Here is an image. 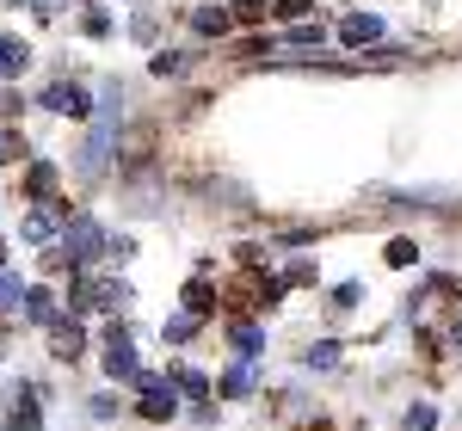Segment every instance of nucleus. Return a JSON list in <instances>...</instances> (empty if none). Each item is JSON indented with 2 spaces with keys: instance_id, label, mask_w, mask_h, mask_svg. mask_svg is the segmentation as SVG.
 Returning <instances> with one entry per match:
<instances>
[{
  "instance_id": "4be33fe9",
  "label": "nucleus",
  "mask_w": 462,
  "mask_h": 431,
  "mask_svg": "<svg viewBox=\"0 0 462 431\" xmlns=\"http://www.w3.org/2000/svg\"><path fill=\"white\" fill-rule=\"evenodd\" d=\"M19 302H25L19 278H6V271H0V315H6V308H19Z\"/></svg>"
},
{
  "instance_id": "0eeeda50",
  "label": "nucleus",
  "mask_w": 462,
  "mask_h": 431,
  "mask_svg": "<svg viewBox=\"0 0 462 431\" xmlns=\"http://www.w3.org/2000/svg\"><path fill=\"white\" fill-rule=\"evenodd\" d=\"M32 69V43H19V37H0V80H13V74Z\"/></svg>"
},
{
  "instance_id": "aec40b11",
  "label": "nucleus",
  "mask_w": 462,
  "mask_h": 431,
  "mask_svg": "<svg viewBox=\"0 0 462 431\" xmlns=\"http://www.w3.org/2000/svg\"><path fill=\"white\" fill-rule=\"evenodd\" d=\"M191 333H198V315H191V308H185V315H173V321H167V339H191Z\"/></svg>"
},
{
  "instance_id": "9b49d317",
  "label": "nucleus",
  "mask_w": 462,
  "mask_h": 431,
  "mask_svg": "<svg viewBox=\"0 0 462 431\" xmlns=\"http://www.w3.org/2000/svg\"><path fill=\"white\" fill-rule=\"evenodd\" d=\"M228 19H235V13H222V6H198V13H191V32L198 37H222Z\"/></svg>"
},
{
  "instance_id": "a878e982",
  "label": "nucleus",
  "mask_w": 462,
  "mask_h": 431,
  "mask_svg": "<svg viewBox=\"0 0 462 431\" xmlns=\"http://www.w3.org/2000/svg\"><path fill=\"white\" fill-rule=\"evenodd\" d=\"M80 32H87V37H106L111 19H106V13H87V19H80Z\"/></svg>"
},
{
  "instance_id": "f257e3e1",
  "label": "nucleus",
  "mask_w": 462,
  "mask_h": 431,
  "mask_svg": "<svg viewBox=\"0 0 462 431\" xmlns=\"http://www.w3.org/2000/svg\"><path fill=\"white\" fill-rule=\"evenodd\" d=\"M117 124H124V93H117V80H111L106 99H99V117H93V130H87V148H80V160H74V173H80V179H99V173L111 167Z\"/></svg>"
},
{
  "instance_id": "dca6fc26",
  "label": "nucleus",
  "mask_w": 462,
  "mask_h": 431,
  "mask_svg": "<svg viewBox=\"0 0 462 431\" xmlns=\"http://www.w3.org/2000/svg\"><path fill=\"white\" fill-rule=\"evenodd\" d=\"M185 308H191L198 321H204V315H210V308H216V302H210V284H204V278H198V284L185 289Z\"/></svg>"
},
{
  "instance_id": "c85d7f7f",
  "label": "nucleus",
  "mask_w": 462,
  "mask_h": 431,
  "mask_svg": "<svg viewBox=\"0 0 462 431\" xmlns=\"http://www.w3.org/2000/svg\"><path fill=\"white\" fill-rule=\"evenodd\" d=\"M0 259H6V247H0Z\"/></svg>"
},
{
  "instance_id": "9d476101",
  "label": "nucleus",
  "mask_w": 462,
  "mask_h": 431,
  "mask_svg": "<svg viewBox=\"0 0 462 431\" xmlns=\"http://www.w3.org/2000/svg\"><path fill=\"white\" fill-rule=\"evenodd\" d=\"M6 419H13L19 431H37V426H43V413H37V395H32V389H19V395H13V413H6Z\"/></svg>"
},
{
  "instance_id": "f8f14e48",
  "label": "nucleus",
  "mask_w": 462,
  "mask_h": 431,
  "mask_svg": "<svg viewBox=\"0 0 462 431\" xmlns=\"http://www.w3.org/2000/svg\"><path fill=\"white\" fill-rule=\"evenodd\" d=\"M25 315H32L37 326H56V296H50V289H25Z\"/></svg>"
},
{
  "instance_id": "bb28decb",
  "label": "nucleus",
  "mask_w": 462,
  "mask_h": 431,
  "mask_svg": "<svg viewBox=\"0 0 462 431\" xmlns=\"http://www.w3.org/2000/svg\"><path fill=\"white\" fill-rule=\"evenodd\" d=\"M309 363H320V370H327V363H339V345H327V339H320L315 352H309Z\"/></svg>"
},
{
  "instance_id": "b1692460",
  "label": "nucleus",
  "mask_w": 462,
  "mask_h": 431,
  "mask_svg": "<svg viewBox=\"0 0 462 431\" xmlns=\"http://www.w3.org/2000/svg\"><path fill=\"white\" fill-rule=\"evenodd\" d=\"M148 69H154V74H161V80H167V74H185V56H173V50H161V56L148 62Z\"/></svg>"
},
{
  "instance_id": "a211bd4d",
  "label": "nucleus",
  "mask_w": 462,
  "mask_h": 431,
  "mask_svg": "<svg viewBox=\"0 0 462 431\" xmlns=\"http://www.w3.org/2000/svg\"><path fill=\"white\" fill-rule=\"evenodd\" d=\"M265 13H272V0H235V19H241V25H259Z\"/></svg>"
},
{
  "instance_id": "20e7f679",
  "label": "nucleus",
  "mask_w": 462,
  "mask_h": 431,
  "mask_svg": "<svg viewBox=\"0 0 462 431\" xmlns=\"http://www.w3.org/2000/svg\"><path fill=\"white\" fill-rule=\"evenodd\" d=\"M106 376H111V382H136V345H130L124 326H111V333H106Z\"/></svg>"
},
{
  "instance_id": "f03ea898",
  "label": "nucleus",
  "mask_w": 462,
  "mask_h": 431,
  "mask_svg": "<svg viewBox=\"0 0 462 431\" xmlns=\"http://www.w3.org/2000/svg\"><path fill=\"white\" fill-rule=\"evenodd\" d=\"M62 265H87V259H99L106 252V234H99V222H87V216H74L69 228H62Z\"/></svg>"
},
{
  "instance_id": "6e6552de",
  "label": "nucleus",
  "mask_w": 462,
  "mask_h": 431,
  "mask_svg": "<svg viewBox=\"0 0 462 431\" xmlns=\"http://www.w3.org/2000/svg\"><path fill=\"white\" fill-rule=\"evenodd\" d=\"M80 352H87V333H80V321H62V315H56V358L74 363Z\"/></svg>"
},
{
  "instance_id": "6ab92c4d",
  "label": "nucleus",
  "mask_w": 462,
  "mask_h": 431,
  "mask_svg": "<svg viewBox=\"0 0 462 431\" xmlns=\"http://www.w3.org/2000/svg\"><path fill=\"white\" fill-rule=\"evenodd\" d=\"M413 259H420V247H413V241H389V265H394V271H407Z\"/></svg>"
},
{
  "instance_id": "4468645a",
  "label": "nucleus",
  "mask_w": 462,
  "mask_h": 431,
  "mask_svg": "<svg viewBox=\"0 0 462 431\" xmlns=\"http://www.w3.org/2000/svg\"><path fill=\"white\" fill-rule=\"evenodd\" d=\"M431 426H438L431 400H413V407H407V419H401V431H431Z\"/></svg>"
},
{
  "instance_id": "393cba45",
  "label": "nucleus",
  "mask_w": 462,
  "mask_h": 431,
  "mask_svg": "<svg viewBox=\"0 0 462 431\" xmlns=\"http://www.w3.org/2000/svg\"><path fill=\"white\" fill-rule=\"evenodd\" d=\"M290 43H302V50H309V43H320V25H309V19H296V32H290Z\"/></svg>"
},
{
  "instance_id": "f3484780",
  "label": "nucleus",
  "mask_w": 462,
  "mask_h": 431,
  "mask_svg": "<svg viewBox=\"0 0 462 431\" xmlns=\"http://www.w3.org/2000/svg\"><path fill=\"white\" fill-rule=\"evenodd\" d=\"M173 389H185L191 400H204V395H210V382H204L198 370H173Z\"/></svg>"
},
{
  "instance_id": "39448f33",
  "label": "nucleus",
  "mask_w": 462,
  "mask_h": 431,
  "mask_svg": "<svg viewBox=\"0 0 462 431\" xmlns=\"http://www.w3.org/2000/svg\"><path fill=\"white\" fill-rule=\"evenodd\" d=\"M37 105L43 111H62V117H87V93H80V87H74V80H56V87H43V99H37Z\"/></svg>"
},
{
  "instance_id": "1a4fd4ad",
  "label": "nucleus",
  "mask_w": 462,
  "mask_h": 431,
  "mask_svg": "<svg viewBox=\"0 0 462 431\" xmlns=\"http://www.w3.org/2000/svg\"><path fill=\"white\" fill-rule=\"evenodd\" d=\"M228 345H235V358H259V345H265V333L253 321H235L228 326Z\"/></svg>"
},
{
  "instance_id": "5701e85b",
  "label": "nucleus",
  "mask_w": 462,
  "mask_h": 431,
  "mask_svg": "<svg viewBox=\"0 0 462 431\" xmlns=\"http://www.w3.org/2000/svg\"><path fill=\"white\" fill-rule=\"evenodd\" d=\"M0 160H25V136L19 130H0Z\"/></svg>"
},
{
  "instance_id": "ddd939ff",
  "label": "nucleus",
  "mask_w": 462,
  "mask_h": 431,
  "mask_svg": "<svg viewBox=\"0 0 462 431\" xmlns=\"http://www.w3.org/2000/svg\"><path fill=\"white\" fill-rule=\"evenodd\" d=\"M56 234V210H32L25 216V241H50Z\"/></svg>"
},
{
  "instance_id": "cd10ccee",
  "label": "nucleus",
  "mask_w": 462,
  "mask_h": 431,
  "mask_svg": "<svg viewBox=\"0 0 462 431\" xmlns=\"http://www.w3.org/2000/svg\"><path fill=\"white\" fill-rule=\"evenodd\" d=\"M32 6H37V13H56V6H62V0H32Z\"/></svg>"
},
{
  "instance_id": "2eb2a0df",
  "label": "nucleus",
  "mask_w": 462,
  "mask_h": 431,
  "mask_svg": "<svg viewBox=\"0 0 462 431\" xmlns=\"http://www.w3.org/2000/svg\"><path fill=\"white\" fill-rule=\"evenodd\" d=\"M25 185H32V197H50V185H56V167H50V160H37L32 173H25Z\"/></svg>"
},
{
  "instance_id": "7ed1b4c3",
  "label": "nucleus",
  "mask_w": 462,
  "mask_h": 431,
  "mask_svg": "<svg viewBox=\"0 0 462 431\" xmlns=\"http://www.w3.org/2000/svg\"><path fill=\"white\" fill-rule=\"evenodd\" d=\"M136 389H143V419H173L179 413L173 376H143V370H136Z\"/></svg>"
},
{
  "instance_id": "412c9836",
  "label": "nucleus",
  "mask_w": 462,
  "mask_h": 431,
  "mask_svg": "<svg viewBox=\"0 0 462 431\" xmlns=\"http://www.w3.org/2000/svg\"><path fill=\"white\" fill-rule=\"evenodd\" d=\"M272 13H278V19H309L315 0H272Z\"/></svg>"
},
{
  "instance_id": "423d86ee",
  "label": "nucleus",
  "mask_w": 462,
  "mask_h": 431,
  "mask_svg": "<svg viewBox=\"0 0 462 431\" xmlns=\"http://www.w3.org/2000/svg\"><path fill=\"white\" fill-rule=\"evenodd\" d=\"M376 37H383V19H376V13H352V19H339V43H352V50L376 43Z\"/></svg>"
}]
</instances>
